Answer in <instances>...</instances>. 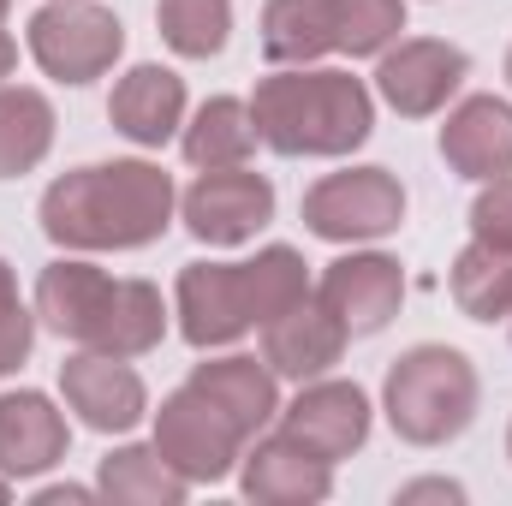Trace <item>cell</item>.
I'll list each match as a JSON object with an SVG mask.
<instances>
[{
  "label": "cell",
  "instance_id": "16",
  "mask_svg": "<svg viewBox=\"0 0 512 506\" xmlns=\"http://www.w3.org/2000/svg\"><path fill=\"white\" fill-rule=\"evenodd\" d=\"M66 459V417L48 393H0V477H42Z\"/></svg>",
  "mask_w": 512,
  "mask_h": 506
},
{
  "label": "cell",
  "instance_id": "21",
  "mask_svg": "<svg viewBox=\"0 0 512 506\" xmlns=\"http://www.w3.org/2000/svg\"><path fill=\"white\" fill-rule=\"evenodd\" d=\"M256 114L251 102H239V96H209L197 114H191V126L179 131V149H185V161L197 167V173H209V167H245L256 155Z\"/></svg>",
  "mask_w": 512,
  "mask_h": 506
},
{
  "label": "cell",
  "instance_id": "25",
  "mask_svg": "<svg viewBox=\"0 0 512 506\" xmlns=\"http://www.w3.org/2000/svg\"><path fill=\"white\" fill-rule=\"evenodd\" d=\"M453 304L471 322H501L512 316V251H495L483 239H471L453 256Z\"/></svg>",
  "mask_w": 512,
  "mask_h": 506
},
{
  "label": "cell",
  "instance_id": "17",
  "mask_svg": "<svg viewBox=\"0 0 512 506\" xmlns=\"http://www.w3.org/2000/svg\"><path fill=\"white\" fill-rule=\"evenodd\" d=\"M108 120L137 149H161L185 126V78L167 72V66H131L108 96Z\"/></svg>",
  "mask_w": 512,
  "mask_h": 506
},
{
  "label": "cell",
  "instance_id": "20",
  "mask_svg": "<svg viewBox=\"0 0 512 506\" xmlns=\"http://www.w3.org/2000/svg\"><path fill=\"white\" fill-rule=\"evenodd\" d=\"M167 334V304L149 280H114L102 310H96V328H90V352H114V358H143L155 352Z\"/></svg>",
  "mask_w": 512,
  "mask_h": 506
},
{
  "label": "cell",
  "instance_id": "3",
  "mask_svg": "<svg viewBox=\"0 0 512 506\" xmlns=\"http://www.w3.org/2000/svg\"><path fill=\"white\" fill-rule=\"evenodd\" d=\"M477 370L465 352L453 346H411L405 358H393L382 381V411L399 441L411 447H447L453 435L471 429L477 417Z\"/></svg>",
  "mask_w": 512,
  "mask_h": 506
},
{
  "label": "cell",
  "instance_id": "32",
  "mask_svg": "<svg viewBox=\"0 0 512 506\" xmlns=\"http://www.w3.org/2000/svg\"><path fill=\"white\" fill-rule=\"evenodd\" d=\"M78 501H90V489H78V483H54V489L36 495V506H78Z\"/></svg>",
  "mask_w": 512,
  "mask_h": 506
},
{
  "label": "cell",
  "instance_id": "10",
  "mask_svg": "<svg viewBox=\"0 0 512 506\" xmlns=\"http://www.w3.org/2000/svg\"><path fill=\"white\" fill-rule=\"evenodd\" d=\"M60 393L78 411V423L96 429V435H126V429L143 423V411H149V387L131 370V358L90 352V346L60 364Z\"/></svg>",
  "mask_w": 512,
  "mask_h": 506
},
{
  "label": "cell",
  "instance_id": "22",
  "mask_svg": "<svg viewBox=\"0 0 512 506\" xmlns=\"http://www.w3.org/2000/svg\"><path fill=\"white\" fill-rule=\"evenodd\" d=\"M96 495H108L114 506H185L191 483L161 459V447H114L96 471Z\"/></svg>",
  "mask_w": 512,
  "mask_h": 506
},
{
  "label": "cell",
  "instance_id": "14",
  "mask_svg": "<svg viewBox=\"0 0 512 506\" xmlns=\"http://www.w3.org/2000/svg\"><path fill=\"white\" fill-rule=\"evenodd\" d=\"M239 489L256 506H316L334 495V465L316 459L304 441H292L286 429L256 441L245 453V471H239Z\"/></svg>",
  "mask_w": 512,
  "mask_h": 506
},
{
  "label": "cell",
  "instance_id": "31",
  "mask_svg": "<svg viewBox=\"0 0 512 506\" xmlns=\"http://www.w3.org/2000/svg\"><path fill=\"white\" fill-rule=\"evenodd\" d=\"M411 501H465V489L459 483H441V477H423V483H405L399 489V506Z\"/></svg>",
  "mask_w": 512,
  "mask_h": 506
},
{
  "label": "cell",
  "instance_id": "36",
  "mask_svg": "<svg viewBox=\"0 0 512 506\" xmlns=\"http://www.w3.org/2000/svg\"><path fill=\"white\" fill-rule=\"evenodd\" d=\"M6 6H12V0H0V18H6Z\"/></svg>",
  "mask_w": 512,
  "mask_h": 506
},
{
  "label": "cell",
  "instance_id": "28",
  "mask_svg": "<svg viewBox=\"0 0 512 506\" xmlns=\"http://www.w3.org/2000/svg\"><path fill=\"white\" fill-rule=\"evenodd\" d=\"M334 6V48L364 60L387 54L405 30V0H328Z\"/></svg>",
  "mask_w": 512,
  "mask_h": 506
},
{
  "label": "cell",
  "instance_id": "5",
  "mask_svg": "<svg viewBox=\"0 0 512 506\" xmlns=\"http://www.w3.org/2000/svg\"><path fill=\"white\" fill-rule=\"evenodd\" d=\"M399 221H405V185L387 167L328 173L304 191V227L328 245H370L399 233Z\"/></svg>",
  "mask_w": 512,
  "mask_h": 506
},
{
  "label": "cell",
  "instance_id": "1",
  "mask_svg": "<svg viewBox=\"0 0 512 506\" xmlns=\"http://www.w3.org/2000/svg\"><path fill=\"white\" fill-rule=\"evenodd\" d=\"M173 203V179L155 161H96L42 191V233L60 251H143L173 227Z\"/></svg>",
  "mask_w": 512,
  "mask_h": 506
},
{
  "label": "cell",
  "instance_id": "37",
  "mask_svg": "<svg viewBox=\"0 0 512 506\" xmlns=\"http://www.w3.org/2000/svg\"><path fill=\"white\" fill-rule=\"evenodd\" d=\"M507 453H512V429H507Z\"/></svg>",
  "mask_w": 512,
  "mask_h": 506
},
{
  "label": "cell",
  "instance_id": "12",
  "mask_svg": "<svg viewBox=\"0 0 512 506\" xmlns=\"http://www.w3.org/2000/svg\"><path fill=\"white\" fill-rule=\"evenodd\" d=\"M316 298L346 322V334H382L387 322L399 316L405 274H399V262L387 251H352V256H334L322 268Z\"/></svg>",
  "mask_w": 512,
  "mask_h": 506
},
{
  "label": "cell",
  "instance_id": "7",
  "mask_svg": "<svg viewBox=\"0 0 512 506\" xmlns=\"http://www.w3.org/2000/svg\"><path fill=\"white\" fill-rule=\"evenodd\" d=\"M179 215L203 245H245L274 221V185L251 167H209L179 197Z\"/></svg>",
  "mask_w": 512,
  "mask_h": 506
},
{
  "label": "cell",
  "instance_id": "4",
  "mask_svg": "<svg viewBox=\"0 0 512 506\" xmlns=\"http://www.w3.org/2000/svg\"><path fill=\"white\" fill-rule=\"evenodd\" d=\"M120 48H126V24L96 0H48L30 18V60L60 84H90L114 72Z\"/></svg>",
  "mask_w": 512,
  "mask_h": 506
},
{
  "label": "cell",
  "instance_id": "18",
  "mask_svg": "<svg viewBox=\"0 0 512 506\" xmlns=\"http://www.w3.org/2000/svg\"><path fill=\"white\" fill-rule=\"evenodd\" d=\"M191 387H197L209 405H221L245 441H251V435L262 429V423H268V417H280V376H274L268 364L245 358V352L197 364V370H191Z\"/></svg>",
  "mask_w": 512,
  "mask_h": 506
},
{
  "label": "cell",
  "instance_id": "8",
  "mask_svg": "<svg viewBox=\"0 0 512 506\" xmlns=\"http://www.w3.org/2000/svg\"><path fill=\"white\" fill-rule=\"evenodd\" d=\"M465 72H471L465 48H453L441 36H411V42H399V48L382 54L376 90H382V102L399 120H429V114H441L459 96Z\"/></svg>",
  "mask_w": 512,
  "mask_h": 506
},
{
  "label": "cell",
  "instance_id": "35",
  "mask_svg": "<svg viewBox=\"0 0 512 506\" xmlns=\"http://www.w3.org/2000/svg\"><path fill=\"white\" fill-rule=\"evenodd\" d=\"M507 84H512V48H507Z\"/></svg>",
  "mask_w": 512,
  "mask_h": 506
},
{
  "label": "cell",
  "instance_id": "15",
  "mask_svg": "<svg viewBox=\"0 0 512 506\" xmlns=\"http://www.w3.org/2000/svg\"><path fill=\"white\" fill-rule=\"evenodd\" d=\"M441 161L459 179H507L512 173V102L465 96L441 126Z\"/></svg>",
  "mask_w": 512,
  "mask_h": 506
},
{
  "label": "cell",
  "instance_id": "9",
  "mask_svg": "<svg viewBox=\"0 0 512 506\" xmlns=\"http://www.w3.org/2000/svg\"><path fill=\"white\" fill-rule=\"evenodd\" d=\"M179 334L197 346V352H215V346H233L256 328L251 316V292H245V268L239 262H185L179 268Z\"/></svg>",
  "mask_w": 512,
  "mask_h": 506
},
{
  "label": "cell",
  "instance_id": "11",
  "mask_svg": "<svg viewBox=\"0 0 512 506\" xmlns=\"http://www.w3.org/2000/svg\"><path fill=\"white\" fill-rule=\"evenodd\" d=\"M280 429L292 441H304L316 459L340 465L370 441V393L358 381H304L298 399L280 411Z\"/></svg>",
  "mask_w": 512,
  "mask_h": 506
},
{
  "label": "cell",
  "instance_id": "38",
  "mask_svg": "<svg viewBox=\"0 0 512 506\" xmlns=\"http://www.w3.org/2000/svg\"><path fill=\"white\" fill-rule=\"evenodd\" d=\"M507 322H512V316H507Z\"/></svg>",
  "mask_w": 512,
  "mask_h": 506
},
{
  "label": "cell",
  "instance_id": "33",
  "mask_svg": "<svg viewBox=\"0 0 512 506\" xmlns=\"http://www.w3.org/2000/svg\"><path fill=\"white\" fill-rule=\"evenodd\" d=\"M12 66H18V42H12V36L0 30V84L12 78Z\"/></svg>",
  "mask_w": 512,
  "mask_h": 506
},
{
  "label": "cell",
  "instance_id": "19",
  "mask_svg": "<svg viewBox=\"0 0 512 506\" xmlns=\"http://www.w3.org/2000/svg\"><path fill=\"white\" fill-rule=\"evenodd\" d=\"M108 286H114V274H108V268L78 262V256H60V262H48V268H42V280H36V316H42L60 340L84 346V340H90V328H96V310H102Z\"/></svg>",
  "mask_w": 512,
  "mask_h": 506
},
{
  "label": "cell",
  "instance_id": "2",
  "mask_svg": "<svg viewBox=\"0 0 512 506\" xmlns=\"http://www.w3.org/2000/svg\"><path fill=\"white\" fill-rule=\"evenodd\" d=\"M256 137L274 155H352L370 126H376V102L364 90V78L334 72V66H280L274 78H262L251 96Z\"/></svg>",
  "mask_w": 512,
  "mask_h": 506
},
{
  "label": "cell",
  "instance_id": "6",
  "mask_svg": "<svg viewBox=\"0 0 512 506\" xmlns=\"http://www.w3.org/2000/svg\"><path fill=\"white\" fill-rule=\"evenodd\" d=\"M155 447H161V459H167L185 483H221V477H233V465H239V453H245V435L233 429V417H227L221 405H209V399L185 381V387L167 393L161 411H155Z\"/></svg>",
  "mask_w": 512,
  "mask_h": 506
},
{
  "label": "cell",
  "instance_id": "34",
  "mask_svg": "<svg viewBox=\"0 0 512 506\" xmlns=\"http://www.w3.org/2000/svg\"><path fill=\"white\" fill-rule=\"evenodd\" d=\"M6 495H12V477H0V506H6Z\"/></svg>",
  "mask_w": 512,
  "mask_h": 506
},
{
  "label": "cell",
  "instance_id": "27",
  "mask_svg": "<svg viewBox=\"0 0 512 506\" xmlns=\"http://www.w3.org/2000/svg\"><path fill=\"white\" fill-rule=\"evenodd\" d=\"M245 268V292H251V316L256 328L262 322H274L280 310H292L298 298H310V262L292 251V245H268V251H256L251 262H239Z\"/></svg>",
  "mask_w": 512,
  "mask_h": 506
},
{
  "label": "cell",
  "instance_id": "26",
  "mask_svg": "<svg viewBox=\"0 0 512 506\" xmlns=\"http://www.w3.org/2000/svg\"><path fill=\"white\" fill-rule=\"evenodd\" d=\"M161 42L185 60H215L233 36V0H155Z\"/></svg>",
  "mask_w": 512,
  "mask_h": 506
},
{
  "label": "cell",
  "instance_id": "29",
  "mask_svg": "<svg viewBox=\"0 0 512 506\" xmlns=\"http://www.w3.org/2000/svg\"><path fill=\"white\" fill-rule=\"evenodd\" d=\"M30 346H36V316L24 310L12 268L0 262V376H12V370L30 358Z\"/></svg>",
  "mask_w": 512,
  "mask_h": 506
},
{
  "label": "cell",
  "instance_id": "30",
  "mask_svg": "<svg viewBox=\"0 0 512 506\" xmlns=\"http://www.w3.org/2000/svg\"><path fill=\"white\" fill-rule=\"evenodd\" d=\"M471 239L512 251V173L507 179H483L477 203H471Z\"/></svg>",
  "mask_w": 512,
  "mask_h": 506
},
{
  "label": "cell",
  "instance_id": "13",
  "mask_svg": "<svg viewBox=\"0 0 512 506\" xmlns=\"http://www.w3.org/2000/svg\"><path fill=\"white\" fill-rule=\"evenodd\" d=\"M346 340H352L346 322L322 298H298L292 310H280L274 322H262V364L286 381H316L340 364Z\"/></svg>",
  "mask_w": 512,
  "mask_h": 506
},
{
  "label": "cell",
  "instance_id": "23",
  "mask_svg": "<svg viewBox=\"0 0 512 506\" xmlns=\"http://www.w3.org/2000/svg\"><path fill=\"white\" fill-rule=\"evenodd\" d=\"M262 54L268 66H310L334 54V6L328 0H268L262 6Z\"/></svg>",
  "mask_w": 512,
  "mask_h": 506
},
{
  "label": "cell",
  "instance_id": "24",
  "mask_svg": "<svg viewBox=\"0 0 512 506\" xmlns=\"http://www.w3.org/2000/svg\"><path fill=\"white\" fill-rule=\"evenodd\" d=\"M54 149V102L42 90H0V179H18L42 167Z\"/></svg>",
  "mask_w": 512,
  "mask_h": 506
}]
</instances>
